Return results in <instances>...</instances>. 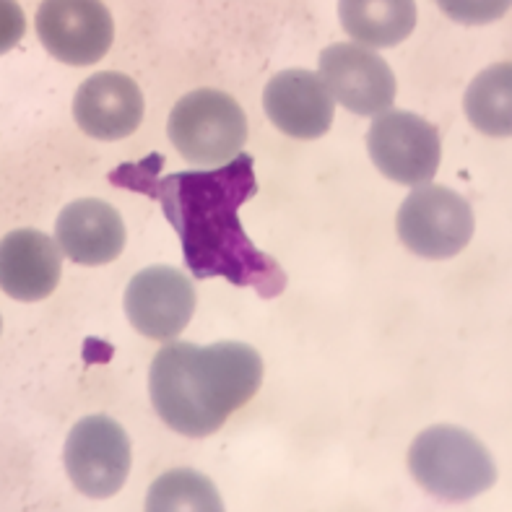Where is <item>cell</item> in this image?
Segmentation results:
<instances>
[{
    "mask_svg": "<svg viewBox=\"0 0 512 512\" xmlns=\"http://www.w3.org/2000/svg\"><path fill=\"white\" fill-rule=\"evenodd\" d=\"M162 162L159 154L125 162L112 169L110 182L159 201L195 279L219 276L234 286H250L263 299L279 297L286 289L284 268L260 253L240 224V208L258 193L253 156L175 175H159Z\"/></svg>",
    "mask_w": 512,
    "mask_h": 512,
    "instance_id": "cell-1",
    "label": "cell"
},
{
    "mask_svg": "<svg viewBox=\"0 0 512 512\" xmlns=\"http://www.w3.org/2000/svg\"><path fill=\"white\" fill-rule=\"evenodd\" d=\"M65 471L73 487L91 500L120 492L130 474V440L110 416H86L65 442Z\"/></svg>",
    "mask_w": 512,
    "mask_h": 512,
    "instance_id": "cell-6",
    "label": "cell"
},
{
    "mask_svg": "<svg viewBox=\"0 0 512 512\" xmlns=\"http://www.w3.org/2000/svg\"><path fill=\"white\" fill-rule=\"evenodd\" d=\"M437 6L458 24H492L505 16L510 0H437Z\"/></svg>",
    "mask_w": 512,
    "mask_h": 512,
    "instance_id": "cell-18",
    "label": "cell"
},
{
    "mask_svg": "<svg viewBox=\"0 0 512 512\" xmlns=\"http://www.w3.org/2000/svg\"><path fill=\"white\" fill-rule=\"evenodd\" d=\"M409 468L419 487L448 502L474 500L497 479L489 450L471 432L450 424H437L416 437Z\"/></svg>",
    "mask_w": 512,
    "mask_h": 512,
    "instance_id": "cell-3",
    "label": "cell"
},
{
    "mask_svg": "<svg viewBox=\"0 0 512 512\" xmlns=\"http://www.w3.org/2000/svg\"><path fill=\"white\" fill-rule=\"evenodd\" d=\"M320 81L354 115H380L396 102V73L375 50L344 42L320 52Z\"/></svg>",
    "mask_w": 512,
    "mask_h": 512,
    "instance_id": "cell-8",
    "label": "cell"
},
{
    "mask_svg": "<svg viewBox=\"0 0 512 512\" xmlns=\"http://www.w3.org/2000/svg\"><path fill=\"white\" fill-rule=\"evenodd\" d=\"M125 312L133 328L146 338L172 341L193 318L195 289L177 268L151 266L130 279Z\"/></svg>",
    "mask_w": 512,
    "mask_h": 512,
    "instance_id": "cell-10",
    "label": "cell"
},
{
    "mask_svg": "<svg viewBox=\"0 0 512 512\" xmlns=\"http://www.w3.org/2000/svg\"><path fill=\"white\" fill-rule=\"evenodd\" d=\"M146 507L151 512H219L224 510V502L208 476L198 474L193 468H175L151 484Z\"/></svg>",
    "mask_w": 512,
    "mask_h": 512,
    "instance_id": "cell-17",
    "label": "cell"
},
{
    "mask_svg": "<svg viewBox=\"0 0 512 512\" xmlns=\"http://www.w3.org/2000/svg\"><path fill=\"white\" fill-rule=\"evenodd\" d=\"M263 107L281 133L302 141L325 136L336 115V102L318 73L302 68L276 73L266 86Z\"/></svg>",
    "mask_w": 512,
    "mask_h": 512,
    "instance_id": "cell-11",
    "label": "cell"
},
{
    "mask_svg": "<svg viewBox=\"0 0 512 512\" xmlns=\"http://www.w3.org/2000/svg\"><path fill=\"white\" fill-rule=\"evenodd\" d=\"M367 149L375 167L401 185H424L440 169V133L414 112H380L367 133Z\"/></svg>",
    "mask_w": 512,
    "mask_h": 512,
    "instance_id": "cell-7",
    "label": "cell"
},
{
    "mask_svg": "<svg viewBox=\"0 0 512 512\" xmlns=\"http://www.w3.org/2000/svg\"><path fill=\"white\" fill-rule=\"evenodd\" d=\"M58 247L81 266L112 263L125 247V224L110 203L81 198L58 216Z\"/></svg>",
    "mask_w": 512,
    "mask_h": 512,
    "instance_id": "cell-14",
    "label": "cell"
},
{
    "mask_svg": "<svg viewBox=\"0 0 512 512\" xmlns=\"http://www.w3.org/2000/svg\"><path fill=\"white\" fill-rule=\"evenodd\" d=\"M26 32L24 11L16 0H0V55L19 45Z\"/></svg>",
    "mask_w": 512,
    "mask_h": 512,
    "instance_id": "cell-19",
    "label": "cell"
},
{
    "mask_svg": "<svg viewBox=\"0 0 512 512\" xmlns=\"http://www.w3.org/2000/svg\"><path fill=\"white\" fill-rule=\"evenodd\" d=\"M263 362L253 346L219 341L211 346L175 341L151 362L149 393L156 414L185 437L214 435L258 393Z\"/></svg>",
    "mask_w": 512,
    "mask_h": 512,
    "instance_id": "cell-2",
    "label": "cell"
},
{
    "mask_svg": "<svg viewBox=\"0 0 512 512\" xmlns=\"http://www.w3.org/2000/svg\"><path fill=\"white\" fill-rule=\"evenodd\" d=\"M63 271V250L37 229H16L0 240V289L21 302L55 292Z\"/></svg>",
    "mask_w": 512,
    "mask_h": 512,
    "instance_id": "cell-13",
    "label": "cell"
},
{
    "mask_svg": "<svg viewBox=\"0 0 512 512\" xmlns=\"http://www.w3.org/2000/svg\"><path fill=\"white\" fill-rule=\"evenodd\" d=\"M78 128L99 141H120L143 120V94L125 73L104 71L86 78L73 97Z\"/></svg>",
    "mask_w": 512,
    "mask_h": 512,
    "instance_id": "cell-12",
    "label": "cell"
},
{
    "mask_svg": "<svg viewBox=\"0 0 512 512\" xmlns=\"http://www.w3.org/2000/svg\"><path fill=\"white\" fill-rule=\"evenodd\" d=\"M338 19L357 45L396 47L414 32V0H338Z\"/></svg>",
    "mask_w": 512,
    "mask_h": 512,
    "instance_id": "cell-15",
    "label": "cell"
},
{
    "mask_svg": "<svg viewBox=\"0 0 512 512\" xmlns=\"http://www.w3.org/2000/svg\"><path fill=\"white\" fill-rule=\"evenodd\" d=\"M37 34L60 63L91 65L112 47L115 21L102 0H45L37 11Z\"/></svg>",
    "mask_w": 512,
    "mask_h": 512,
    "instance_id": "cell-9",
    "label": "cell"
},
{
    "mask_svg": "<svg viewBox=\"0 0 512 512\" xmlns=\"http://www.w3.org/2000/svg\"><path fill=\"white\" fill-rule=\"evenodd\" d=\"M510 89L512 68L510 63L492 65L474 78V84L466 91V115L468 120L487 136H510Z\"/></svg>",
    "mask_w": 512,
    "mask_h": 512,
    "instance_id": "cell-16",
    "label": "cell"
},
{
    "mask_svg": "<svg viewBox=\"0 0 512 512\" xmlns=\"http://www.w3.org/2000/svg\"><path fill=\"white\" fill-rule=\"evenodd\" d=\"M0 331H3V320H0Z\"/></svg>",
    "mask_w": 512,
    "mask_h": 512,
    "instance_id": "cell-20",
    "label": "cell"
},
{
    "mask_svg": "<svg viewBox=\"0 0 512 512\" xmlns=\"http://www.w3.org/2000/svg\"><path fill=\"white\" fill-rule=\"evenodd\" d=\"M398 234L422 258H453L474 237V211L463 195L445 185H424L403 201Z\"/></svg>",
    "mask_w": 512,
    "mask_h": 512,
    "instance_id": "cell-5",
    "label": "cell"
},
{
    "mask_svg": "<svg viewBox=\"0 0 512 512\" xmlns=\"http://www.w3.org/2000/svg\"><path fill=\"white\" fill-rule=\"evenodd\" d=\"M169 141L195 167H221L240 156L247 120L237 99L216 89H195L169 115Z\"/></svg>",
    "mask_w": 512,
    "mask_h": 512,
    "instance_id": "cell-4",
    "label": "cell"
}]
</instances>
